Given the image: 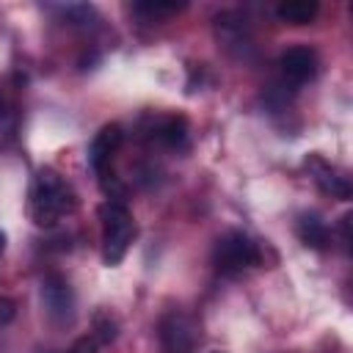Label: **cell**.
<instances>
[{"instance_id":"6da1fadb","label":"cell","mask_w":353,"mask_h":353,"mask_svg":"<svg viewBox=\"0 0 353 353\" xmlns=\"http://www.w3.org/2000/svg\"><path fill=\"white\" fill-rule=\"evenodd\" d=\"M74 193L72 188L52 171V168H41L33 179L30 188V218L39 226H55L63 215H69L74 210Z\"/></svg>"},{"instance_id":"7a4b0ae2","label":"cell","mask_w":353,"mask_h":353,"mask_svg":"<svg viewBox=\"0 0 353 353\" xmlns=\"http://www.w3.org/2000/svg\"><path fill=\"white\" fill-rule=\"evenodd\" d=\"M99 218H102V256L108 265H119L135 237V223L130 210L110 199L99 207Z\"/></svg>"},{"instance_id":"3957f363","label":"cell","mask_w":353,"mask_h":353,"mask_svg":"<svg viewBox=\"0 0 353 353\" xmlns=\"http://www.w3.org/2000/svg\"><path fill=\"white\" fill-rule=\"evenodd\" d=\"M256 262H259V245L248 234L226 232L223 237H218L212 251V265L221 276H237Z\"/></svg>"},{"instance_id":"277c9868","label":"cell","mask_w":353,"mask_h":353,"mask_svg":"<svg viewBox=\"0 0 353 353\" xmlns=\"http://www.w3.org/2000/svg\"><path fill=\"white\" fill-rule=\"evenodd\" d=\"M196 342H199V325L185 312H168L160 320L163 353H193Z\"/></svg>"},{"instance_id":"5b68a950","label":"cell","mask_w":353,"mask_h":353,"mask_svg":"<svg viewBox=\"0 0 353 353\" xmlns=\"http://www.w3.org/2000/svg\"><path fill=\"white\" fill-rule=\"evenodd\" d=\"M41 303L52 323H72L74 317V295L66 284V279L50 273L41 281Z\"/></svg>"},{"instance_id":"8992f818","label":"cell","mask_w":353,"mask_h":353,"mask_svg":"<svg viewBox=\"0 0 353 353\" xmlns=\"http://www.w3.org/2000/svg\"><path fill=\"white\" fill-rule=\"evenodd\" d=\"M306 171H309V176L314 179V185L325 196H331V199H350V182H347V176L339 168H334L331 163H325L320 154H309L306 157Z\"/></svg>"},{"instance_id":"52a82bcc","label":"cell","mask_w":353,"mask_h":353,"mask_svg":"<svg viewBox=\"0 0 353 353\" xmlns=\"http://www.w3.org/2000/svg\"><path fill=\"white\" fill-rule=\"evenodd\" d=\"M121 138H124V132H121L119 124H105V127L94 135V141H91V146H88V163H91V168H94L99 176H105V171H108L113 154H116L119 146H121Z\"/></svg>"},{"instance_id":"ba28073f","label":"cell","mask_w":353,"mask_h":353,"mask_svg":"<svg viewBox=\"0 0 353 353\" xmlns=\"http://www.w3.org/2000/svg\"><path fill=\"white\" fill-rule=\"evenodd\" d=\"M279 66L290 83H306L317 74V55L309 47H290L281 52Z\"/></svg>"},{"instance_id":"9c48e42d","label":"cell","mask_w":353,"mask_h":353,"mask_svg":"<svg viewBox=\"0 0 353 353\" xmlns=\"http://www.w3.org/2000/svg\"><path fill=\"white\" fill-rule=\"evenodd\" d=\"M298 237L303 245L317 248V251L328 248V243H331V232L317 215H301L298 218Z\"/></svg>"},{"instance_id":"30bf717a","label":"cell","mask_w":353,"mask_h":353,"mask_svg":"<svg viewBox=\"0 0 353 353\" xmlns=\"http://www.w3.org/2000/svg\"><path fill=\"white\" fill-rule=\"evenodd\" d=\"M317 11H320V6L314 0H284V3H279L276 17L290 25H309L317 17Z\"/></svg>"},{"instance_id":"8fae6325","label":"cell","mask_w":353,"mask_h":353,"mask_svg":"<svg viewBox=\"0 0 353 353\" xmlns=\"http://www.w3.org/2000/svg\"><path fill=\"white\" fill-rule=\"evenodd\" d=\"M157 135H160V141H163L165 146L182 149V146L188 143V121H185L182 116H171V119H165V121L160 124Z\"/></svg>"},{"instance_id":"7c38bea8","label":"cell","mask_w":353,"mask_h":353,"mask_svg":"<svg viewBox=\"0 0 353 353\" xmlns=\"http://www.w3.org/2000/svg\"><path fill=\"white\" fill-rule=\"evenodd\" d=\"M119 336V320L110 314V309H97L94 312V339L97 345H110Z\"/></svg>"},{"instance_id":"4fadbf2b","label":"cell","mask_w":353,"mask_h":353,"mask_svg":"<svg viewBox=\"0 0 353 353\" xmlns=\"http://www.w3.org/2000/svg\"><path fill=\"white\" fill-rule=\"evenodd\" d=\"M58 11L63 14V19H69V25H88L91 19H97V11L91 6H61Z\"/></svg>"},{"instance_id":"5bb4252c","label":"cell","mask_w":353,"mask_h":353,"mask_svg":"<svg viewBox=\"0 0 353 353\" xmlns=\"http://www.w3.org/2000/svg\"><path fill=\"white\" fill-rule=\"evenodd\" d=\"M182 3H138L135 11L138 14H149V17H165V14H176L182 11Z\"/></svg>"},{"instance_id":"9a60e30c","label":"cell","mask_w":353,"mask_h":353,"mask_svg":"<svg viewBox=\"0 0 353 353\" xmlns=\"http://www.w3.org/2000/svg\"><path fill=\"white\" fill-rule=\"evenodd\" d=\"M14 314H17L14 301H11V298H0V328L8 325V323L14 320Z\"/></svg>"},{"instance_id":"2e32d148","label":"cell","mask_w":353,"mask_h":353,"mask_svg":"<svg viewBox=\"0 0 353 353\" xmlns=\"http://www.w3.org/2000/svg\"><path fill=\"white\" fill-rule=\"evenodd\" d=\"M69 353H97V339L94 336H80Z\"/></svg>"},{"instance_id":"e0dca14e","label":"cell","mask_w":353,"mask_h":353,"mask_svg":"<svg viewBox=\"0 0 353 353\" xmlns=\"http://www.w3.org/2000/svg\"><path fill=\"white\" fill-rule=\"evenodd\" d=\"M3 116H6V99L0 97V119H3Z\"/></svg>"},{"instance_id":"ac0fdd59","label":"cell","mask_w":353,"mask_h":353,"mask_svg":"<svg viewBox=\"0 0 353 353\" xmlns=\"http://www.w3.org/2000/svg\"><path fill=\"white\" fill-rule=\"evenodd\" d=\"M3 248H6V232H0V254H3Z\"/></svg>"}]
</instances>
